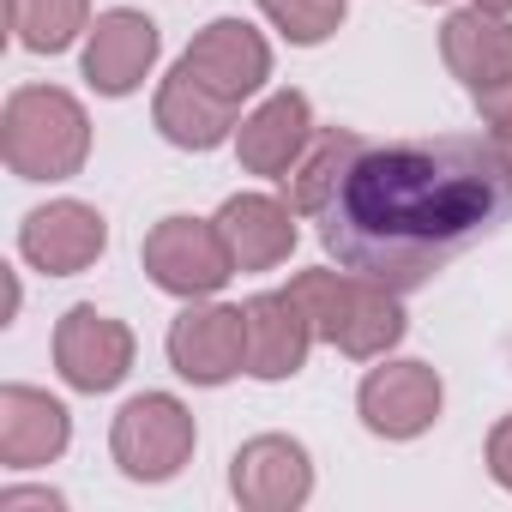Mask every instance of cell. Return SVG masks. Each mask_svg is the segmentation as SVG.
<instances>
[{
	"instance_id": "obj_7",
	"label": "cell",
	"mask_w": 512,
	"mask_h": 512,
	"mask_svg": "<svg viewBox=\"0 0 512 512\" xmlns=\"http://www.w3.org/2000/svg\"><path fill=\"white\" fill-rule=\"evenodd\" d=\"M440 404H446V386L428 362H386L362 380L356 392V410L368 422V434L380 440H416L440 422Z\"/></svg>"
},
{
	"instance_id": "obj_25",
	"label": "cell",
	"mask_w": 512,
	"mask_h": 512,
	"mask_svg": "<svg viewBox=\"0 0 512 512\" xmlns=\"http://www.w3.org/2000/svg\"><path fill=\"white\" fill-rule=\"evenodd\" d=\"M476 7H488V13H506V19H512V0H476Z\"/></svg>"
},
{
	"instance_id": "obj_10",
	"label": "cell",
	"mask_w": 512,
	"mask_h": 512,
	"mask_svg": "<svg viewBox=\"0 0 512 512\" xmlns=\"http://www.w3.org/2000/svg\"><path fill=\"white\" fill-rule=\"evenodd\" d=\"M181 67H187L205 91H217V97H229V103L241 109L253 91L272 79V49H266V37L253 31L247 19H217V25H205V31L187 43Z\"/></svg>"
},
{
	"instance_id": "obj_20",
	"label": "cell",
	"mask_w": 512,
	"mask_h": 512,
	"mask_svg": "<svg viewBox=\"0 0 512 512\" xmlns=\"http://www.w3.org/2000/svg\"><path fill=\"white\" fill-rule=\"evenodd\" d=\"M260 7H266V19H272L290 43H302V49L326 43V37L344 25V0H260Z\"/></svg>"
},
{
	"instance_id": "obj_1",
	"label": "cell",
	"mask_w": 512,
	"mask_h": 512,
	"mask_svg": "<svg viewBox=\"0 0 512 512\" xmlns=\"http://www.w3.org/2000/svg\"><path fill=\"white\" fill-rule=\"evenodd\" d=\"M284 187L290 205L320 223L338 266L398 296L434 284L512 211V187L488 133L362 139L356 127H326Z\"/></svg>"
},
{
	"instance_id": "obj_3",
	"label": "cell",
	"mask_w": 512,
	"mask_h": 512,
	"mask_svg": "<svg viewBox=\"0 0 512 512\" xmlns=\"http://www.w3.org/2000/svg\"><path fill=\"white\" fill-rule=\"evenodd\" d=\"M290 290H296V302L308 308L314 338H326L332 350H344V356H356V362L386 356V350L410 332V320H404V308H398V290H386V284H374V278H362V272H350V266H344V272H326V266L296 272Z\"/></svg>"
},
{
	"instance_id": "obj_24",
	"label": "cell",
	"mask_w": 512,
	"mask_h": 512,
	"mask_svg": "<svg viewBox=\"0 0 512 512\" xmlns=\"http://www.w3.org/2000/svg\"><path fill=\"white\" fill-rule=\"evenodd\" d=\"M488 139H494V133H488ZM494 151H500V169H506V187H512V133H500Z\"/></svg>"
},
{
	"instance_id": "obj_4",
	"label": "cell",
	"mask_w": 512,
	"mask_h": 512,
	"mask_svg": "<svg viewBox=\"0 0 512 512\" xmlns=\"http://www.w3.org/2000/svg\"><path fill=\"white\" fill-rule=\"evenodd\" d=\"M139 260H145V272H151L157 290L187 296V302H205V296H217L235 278V253H229L217 217L211 223L205 217H163L145 235Z\"/></svg>"
},
{
	"instance_id": "obj_15",
	"label": "cell",
	"mask_w": 512,
	"mask_h": 512,
	"mask_svg": "<svg viewBox=\"0 0 512 512\" xmlns=\"http://www.w3.org/2000/svg\"><path fill=\"white\" fill-rule=\"evenodd\" d=\"M73 440V416L61 398L37 386H7L0 392V464L7 470H37L55 464Z\"/></svg>"
},
{
	"instance_id": "obj_8",
	"label": "cell",
	"mask_w": 512,
	"mask_h": 512,
	"mask_svg": "<svg viewBox=\"0 0 512 512\" xmlns=\"http://www.w3.org/2000/svg\"><path fill=\"white\" fill-rule=\"evenodd\" d=\"M103 247H109V223L85 199H55V205L31 211L25 229H19V253H25L37 272H49V278L91 272L103 260Z\"/></svg>"
},
{
	"instance_id": "obj_21",
	"label": "cell",
	"mask_w": 512,
	"mask_h": 512,
	"mask_svg": "<svg viewBox=\"0 0 512 512\" xmlns=\"http://www.w3.org/2000/svg\"><path fill=\"white\" fill-rule=\"evenodd\" d=\"M476 109H482V127L500 139V133H512V79L506 85H494V91H482L476 97Z\"/></svg>"
},
{
	"instance_id": "obj_11",
	"label": "cell",
	"mask_w": 512,
	"mask_h": 512,
	"mask_svg": "<svg viewBox=\"0 0 512 512\" xmlns=\"http://www.w3.org/2000/svg\"><path fill=\"white\" fill-rule=\"evenodd\" d=\"M229 488L253 512H290L314 494V464L308 446L290 434H260L229 458Z\"/></svg>"
},
{
	"instance_id": "obj_23",
	"label": "cell",
	"mask_w": 512,
	"mask_h": 512,
	"mask_svg": "<svg viewBox=\"0 0 512 512\" xmlns=\"http://www.w3.org/2000/svg\"><path fill=\"white\" fill-rule=\"evenodd\" d=\"M19 506H43V512H61L67 500H61L55 488H7V494H0V512H19Z\"/></svg>"
},
{
	"instance_id": "obj_6",
	"label": "cell",
	"mask_w": 512,
	"mask_h": 512,
	"mask_svg": "<svg viewBox=\"0 0 512 512\" xmlns=\"http://www.w3.org/2000/svg\"><path fill=\"white\" fill-rule=\"evenodd\" d=\"M169 362L193 386H223L247 368V314L223 302H187L169 326Z\"/></svg>"
},
{
	"instance_id": "obj_5",
	"label": "cell",
	"mask_w": 512,
	"mask_h": 512,
	"mask_svg": "<svg viewBox=\"0 0 512 512\" xmlns=\"http://www.w3.org/2000/svg\"><path fill=\"white\" fill-rule=\"evenodd\" d=\"M193 440H199L193 416L169 392H145V398L121 404V416L109 428V452H115L121 476H133V482H169L193 458Z\"/></svg>"
},
{
	"instance_id": "obj_17",
	"label": "cell",
	"mask_w": 512,
	"mask_h": 512,
	"mask_svg": "<svg viewBox=\"0 0 512 512\" xmlns=\"http://www.w3.org/2000/svg\"><path fill=\"white\" fill-rule=\"evenodd\" d=\"M440 55L452 67V79H464V91L482 97L512 79V19L488 13V7H464L440 25Z\"/></svg>"
},
{
	"instance_id": "obj_18",
	"label": "cell",
	"mask_w": 512,
	"mask_h": 512,
	"mask_svg": "<svg viewBox=\"0 0 512 512\" xmlns=\"http://www.w3.org/2000/svg\"><path fill=\"white\" fill-rule=\"evenodd\" d=\"M151 115H157V133H163L169 145H181V151H211V145H223V139L235 133V103L217 97V91H205L187 67H175V73L157 85Z\"/></svg>"
},
{
	"instance_id": "obj_9",
	"label": "cell",
	"mask_w": 512,
	"mask_h": 512,
	"mask_svg": "<svg viewBox=\"0 0 512 512\" xmlns=\"http://www.w3.org/2000/svg\"><path fill=\"white\" fill-rule=\"evenodd\" d=\"M55 368L73 392H115L133 368V332L115 314L67 308L55 326Z\"/></svg>"
},
{
	"instance_id": "obj_22",
	"label": "cell",
	"mask_w": 512,
	"mask_h": 512,
	"mask_svg": "<svg viewBox=\"0 0 512 512\" xmlns=\"http://www.w3.org/2000/svg\"><path fill=\"white\" fill-rule=\"evenodd\" d=\"M488 476L500 488H512V416H500L494 434H488Z\"/></svg>"
},
{
	"instance_id": "obj_16",
	"label": "cell",
	"mask_w": 512,
	"mask_h": 512,
	"mask_svg": "<svg viewBox=\"0 0 512 512\" xmlns=\"http://www.w3.org/2000/svg\"><path fill=\"white\" fill-rule=\"evenodd\" d=\"M296 205L290 199H272V193H235L223 199L217 211V229L235 253V272H272L290 260V247H296Z\"/></svg>"
},
{
	"instance_id": "obj_2",
	"label": "cell",
	"mask_w": 512,
	"mask_h": 512,
	"mask_svg": "<svg viewBox=\"0 0 512 512\" xmlns=\"http://www.w3.org/2000/svg\"><path fill=\"white\" fill-rule=\"evenodd\" d=\"M0 151L19 181H67L91 157V115L61 85H19L0 115Z\"/></svg>"
},
{
	"instance_id": "obj_19",
	"label": "cell",
	"mask_w": 512,
	"mask_h": 512,
	"mask_svg": "<svg viewBox=\"0 0 512 512\" xmlns=\"http://www.w3.org/2000/svg\"><path fill=\"white\" fill-rule=\"evenodd\" d=\"M7 25L31 55H61L91 31V0H7Z\"/></svg>"
},
{
	"instance_id": "obj_13",
	"label": "cell",
	"mask_w": 512,
	"mask_h": 512,
	"mask_svg": "<svg viewBox=\"0 0 512 512\" xmlns=\"http://www.w3.org/2000/svg\"><path fill=\"white\" fill-rule=\"evenodd\" d=\"M308 145H314V109H308L302 91L266 97L260 109H253V115L235 127V157H241L247 175H272V181H284V175L308 157Z\"/></svg>"
},
{
	"instance_id": "obj_14",
	"label": "cell",
	"mask_w": 512,
	"mask_h": 512,
	"mask_svg": "<svg viewBox=\"0 0 512 512\" xmlns=\"http://www.w3.org/2000/svg\"><path fill=\"white\" fill-rule=\"evenodd\" d=\"M241 314H247V374L253 380H290V374L308 368L314 320L296 302V290H266V296H253Z\"/></svg>"
},
{
	"instance_id": "obj_12",
	"label": "cell",
	"mask_w": 512,
	"mask_h": 512,
	"mask_svg": "<svg viewBox=\"0 0 512 512\" xmlns=\"http://www.w3.org/2000/svg\"><path fill=\"white\" fill-rule=\"evenodd\" d=\"M157 49H163V37H157V25L145 13H133V7L103 13L91 25V37H85V79H91V91H103V97L139 91L145 73L157 67Z\"/></svg>"
}]
</instances>
